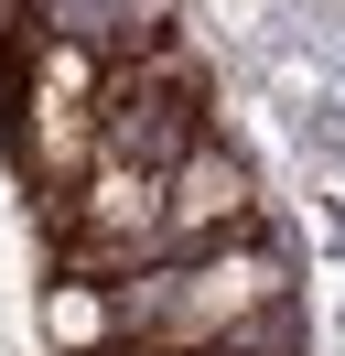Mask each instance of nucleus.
Wrapping results in <instances>:
<instances>
[{
    "label": "nucleus",
    "mask_w": 345,
    "mask_h": 356,
    "mask_svg": "<svg viewBox=\"0 0 345 356\" xmlns=\"http://www.w3.org/2000/svg\"><path fill=\"white\" fill-rule=\"evenodd\" d=\"M270 302H291L280 259L259 238H237V248H194V259H162L141 281H119L108 291V324L129 346H237V324H259Z\"/></svg>",
    "instance_id": "1"
},
{
    "label": "nucleus",
    "mask_w": 345,
    "mask_h": 356,
    "mask_svg": "<svg viewBox=\"0 0 345 356\" xmlns=\"http://www.w3.org/2000/svg\"><path fill=\"white\" fill-rule=\"evenodd\" d=\"M86 130H97V162L172 173V162L205 140V65H194L184 44H151L141 65L97 76V97H86Z\"/></svg>",
    "instance_id": "2"
},
{
    "label": "nucleus",
    "mask_w": 345,
    "mask_h": 356,
    "mask_svg": "<svg viewBox=\"0 0 345 356\" xmlns=\"http://www.w3.org/2000/svg\"><path fill=\"white\" fill-rule=\"evenodd\" d=\"M237 238H259L248 162H237L227 140H194V152L162 173V259H194V248H237Z\"/></svg>",
    "instance_id": "3"
},
{
    "label": "nucleus",
    "mask_w": 345,
    "mask_h": 356,
    "mask_svg": "<svg viewBox=\"0 0 345 356\" xmlns=\"http://www.w3.org/2000/svg\"><path fill=\"white\" fill-rule=\"evenodd\" d=\"M54 334H65V356H86L108 334V291H86V281H54Z\"/></svg>",
    "instance_id": "4"
}]
</instances>
